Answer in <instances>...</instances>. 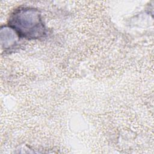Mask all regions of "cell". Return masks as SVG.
Here are the masks:
<instances>
[{"label": "cell", "mask_w": 154, "mask_h": 154, "mask_svg": "<svg viewBox=\"0 0 154 154\" xmlns=\"http://www.w3.org/2000/svg\"><path fill=\"white\" fill-rule=\"evenodd\" d=\"M20 38H21L16 32L10 26H5L1 28V41L2 49L6 51L15 49Z\"/></svg>", "instance_id": "cell-2"}, {"label": "cell", "mask_w": 154, "mask_h": 154, "mask_svg": "<svg viewBox=\"0 0 154 154\" xmlns=\"http://www.w3.org/2000/svg\"><path fill=\"white\" fill-rule=\"evenodd\" d=\"M8 26L22 38L37 40L45 38L47 29L38 10L30 7H19L11 14Z\"/></svg>", "instance_id": "cell-1"}]
</instances>
